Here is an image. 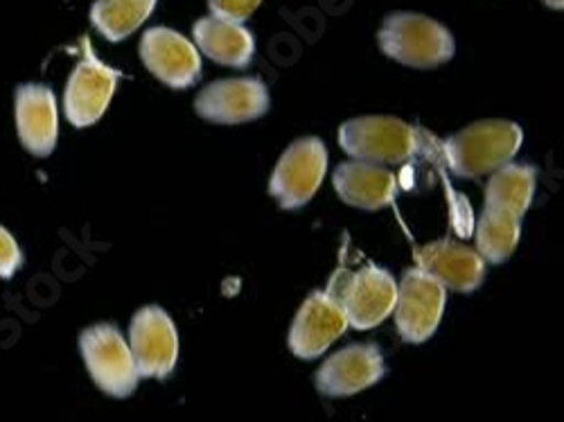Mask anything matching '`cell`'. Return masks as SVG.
<instances>
[{"instance_id": "1", "label": "cell", "mask_w": 564, "mask_h": 422, "mask_svg": "<svg viewBox=\"0 0 564 422\" xmlns=\"http://www.w3.org/2000/svg\"><path fill=\"white\" fill-rule=\"evenodd\" d=\"M524 131L508 120H481L443 143L447 167L460 178L490 174L520 152Z\"/></svg>"}, {"instance_id": "2", "label": "cell", "mask_w": 564, "mask_h": 422, "mask_svg": "<svg viewBox=\"0 0 564 422\" xmlns=\"http://www.w3.org/2000/svg\"><path fill=\"white\" fill-rule=\"evenodd\" d=\"M325 294L341 305L348 325L357 331H370L393 312L398 285L393 275L378 264H364L357 271L339 267Z\"/></svg>"}, {"instance_id": "3", "label": "cell", "mask_w": 564, "mask_h": 422, "mask_svg": "<svg viewBox=\"0 0 564 422\" xmlns=\"http://www.w3.org/2000/svg\"><path fill=\"white\" fill-rule=\"evenodd\" d=\"M378 41L387 57L411 68H436L449 62L456 51L454 36L445 25L411 12L389 14Z\"/></svg>"}, {"instance_id": "4", "label": "cell", "mask_w": 564, "mask_h": 422, "mask_svg": "<svg viewBox=\"0 0 564 422\" xmlns=\"http://www.w3.org/2000/svg\"><path fill=\"white\" fill-rule=\"evenodd\" d=\"M339 145L357 161L398 163L411 159L417 148V131L393 116H361L341 125Z\"/></svg>"}, {"instance_id": "5", "label": "cell", "mask_w": 564, "mask_h": 422, "mask_svg": "<svg viewBox=\"0 0 564 422\" xmlns=\"http://www.w3.org/2000/svg\"><path fill=\"white\" fill-rule=\"evenodd\" d=\"M84 364L105 393L129 398L138 387V370L129 344L113 323H96L79 335Z\"/></svg>"}, {"instance_id": "6", "label": "cell", "mask_w": 564, "mask_h": 422, "mask_svg": "<svg viewBox=\"0 0 564 422\" xmlns=\"http://www.w3.org/2000/svg\"><path fill=\"white\" fill-rule=\"evenodd\" d=\"M124 75L111 66H107L98 55L93 53L90 41L82 39V62L75 66L68 77L64 93V113L75 127L96 125L116 93L118 82Z\"/></svg>"}, {"instance_id": "7", "label": "cell", "mask_w": 564, "mask_h": 422, "mask_svg": "<svg viewBox=\"0 0 564 422\" xmlns=\"http://www.w3.org/2000/svg\"><path fill=\"white\" fill-rule=\"evenodd\" d=\"M325 167L327 150L323 140L314 136L299 138L280 156L271 174L269 193L282 208H301L316 195L325 176Z\"/></svg>"}, {"instance_id": "8", "label": "cell", "mask_w": 564, "mask_h": 422, "mask_svg": "<svg viewBox=\"0 0 564 422\" xmlns=\"http://www.w3.org/2000/svg\"><path fill=\"white\" fill-rule=\"evenodd\" d=\"M129 350L138 378L165 380L178 359V335L170 314L159 305L138 310L129 325Z\"/></svg>"}, {"instance_id": "9", "label": "cell", "mask_w": 564, "mask_h": 422, "mask_svg": "<svg viewBox=\"0 0 564 422\" xmlns=\"http://www.w3.org/2000/svg\"><path fill=\"white\" fill-rule=\"evenodd\" d=\"M445 310V288L434 275L413 267L404 271L398 285L395 323L406 344L427 342L441 323Z\"/></svg>"}, {"instance_id": "10", "label": "cell", "mask_w": 564, "mask_h": 422, "mask_svg": "<svg viewBox=\"0 0 564 422\" xmlns=\"http://www.w3.org/2000/svg\"><path fill=\"white\" fill-rule=\"evenodd\" d=\"M387 372L384 355L375 344H350L327 357L316 370V389L325 398H348L372 385Z\"/></svg>"}, {"instance_id": "11", "label": "cell", "mask_w": 564, "mask_h": 422, "mask_svg": "<svg viewBox=\"0 0 564 422\" xmlns=\"http://www.w3.org/2000/svg\"><path fill=\"white\" fill-rule=\"evenodd\" d=\"M195 109L202 118L217 125L249 122L267 113L269 90L258 77L219 79L199 93Z\"/></svg>"}, {"instance_id": "12", "label": "cell", "mask_w": 564, "mask_h": 422, "mask_svg": "<svg viewBox=\"0 0 564 422\" xmlns=\"http://www.w3.org/2000/svg\"><path fill=\"white\" fill-rule=\"evenodd\" d=\"M145 68L172 88L195 86L202 77V57L195 45L170 28H152L140 39Z\"/></svg>"}, {"instance_id": "13", "label": "cell", "mask_w": 564, "mask_h": 422, "mask_svg": "<svg viewBox=\"0 0 564 422\" xmlns=\"http://www.w3.org/2000/svg\"><path fill=\"white\" fill-rule=\"evenodd\" d=\"M346 327L348 318L341 305L325 292H312L292 323L290 350L299 359H316L346 333Z\"/></svg>"}, {"instance_id": "14", "label": "cell", "mask_w": 564, "mask_h": 422, "mask_svg": "<svg viewBox=\"0 0 564 422\" xmlns=\"http://www.w3.org/2000/svg\"><path fill=\"white\" fill-rule=\"evenodd\" d=\"M17 131L23 148L34 156H51L57 148V100L53 88L21 84L17 88Z\"/></svg>"}, {"instance_id": "15", "label": "cell", "mask_w": 564, "mask_h": 422, "mask_svg": "<svg viewBox=\"0 0 564 422\" xmlns=\"http://www.w3.org/2000/svg\"><path fill=\"white\" fill-rule=\"evenodd\" d=\"M417 267L434 275L443 288L454 292H475L486 275V262L475 251L452 240H441L422 247L415 253Z\"/></svg>"}, {"instance_id": "16", "label": "cell", "mask_w": 564, "mask_h": 422, "mask_svg": "<svg viewBox=\"0 0 564 422\" xmlns=\"http://www.w3.org/2000/svg\"><path fill=\"white\" fill-rule=\"evenodd\" d=\"M335 191L339 197L364 210H380L395 197V176L370 161H348L335 170Z\"/></svg>"}, {"instance_id": "17", "label": "cell", "mask_w": 564, "mask_h": 422, "mask_svg": "<svg viewBox=\"0 0 564 422\" xmlns=\"http://www.w3.org/2000/svg\"><path fill=\"white\" fill-rule=\"evenodd\" d=\"M193 32L199 51L208 55L213 62L232 68H245L251 64L256 41L242 23H232L213 14L199 19Z\"/></svg>"}, {"instance_id": "18", "label": "cell", "mask_w": 564, "mask_h": 422, "mask_svg": "<svg viewBox=\"0 0 564 422\" xmlns=\"http://www.w3.org/2000/svg\"><path fill=\"white\" fill-rule=\"evenodd\" d=\"M538 170L524 163H506L488 181L486 187V206L492 210L510 213L520 217L529 210L535 195Z\"/></svg>"}, {"instance_id": "19", "label": "cell", "mask_w": 564, "mask_h": 422, "mask_svg": "<svg viewBox=\"0 0 564 422\" xmlns=\"http://www.w3.org/2000/svg\"><path fill=\"white\" fill-rule=\"evenodd\" d=\"M156 8V0H96L90 23L109 41H122L143 25Z\"/></svg>"}, {"instance_id": "20", "label": "cell", "mask_w": 564, "mask_h": 422, "mask_svg": "<svg viewBox=\"0 0 564 422\" xmlns=\"http://www.w3.org/2000/svg\"><path fill=\"white\" fill-rule=\"evenodd\" d=\"M522 219L510 213L484 208L477 224V247L479 256L490 262H503L512 256L517 242H520Z\"/></svg>"}, {"instance_id": "21", "label": "cell", "mask_w": 564, "mask_h": 422, "mask_svg": "<svg viewBox=\"0 0 564 422\" xmlns=\"http://www.w3.org/2000/svg\"><path fill=\"white\" fill-rule=\"evenodd\" d=\"M260 3L262 0H208V8L219 19L242 23L260 8Z\"/></svg>"}, {"instance_id": "22", "label": "cell", "mask_w": 564, "mask_h": 422, "mask_svg": "<svg viewBox=\"0 0 564 422\" xmlns=\"http://www.w3.org/2000/svg\"><path fill=\"white\" fill-rule=\"evenodd\" d=\"M23 262V253L17 240L10 236V230L0 226V278L10 280Z\"/></svg>"}, {"instance_id": "23", "label": "cell", "mask_w": 564, "mask_h": 422, "mask_svg": "<svg viewBox=\"0 0 564 422\" xmlns=\"http://www.w3.org/2000/svg\"><path fill=\"white\" fill-rule=\"evenodd\" d=\"M544 3H546L549 8H553V10H562V6H564V0H544Z\"/></svg>"}]
</instances>
